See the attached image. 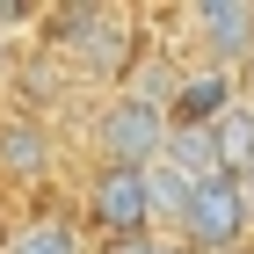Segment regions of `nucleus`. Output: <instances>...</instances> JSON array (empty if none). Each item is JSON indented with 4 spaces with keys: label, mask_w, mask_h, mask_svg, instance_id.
<instances>
[{
    "label": "nucleus",
    "mask_w": 254,
    "mask_h": 254,
    "mask_svg": "<svg viewBox=\"0 0 254 254\" xmlns=\"http://www.w3.org/2000/svg\"><path fill=\"white\" fill-rule=\"evenodd\" d=\"M167 138H175V109L153 102V95H138V87H117L95 109V153L117 160V167H160Z\"/></svg>",
    "instance_id": "f257e3e1"
},
{
    "label": "nucleus",
    "mask_w": 254,
    "mask_h": 254,
    "mask_svg": "<svg viewBox=\"0 0 254 254\" xmlns=\"http://www.w3.org/2000/svg\"><path fill=\"white\" fill-rule=\"evenodd\" d=\"M87 225H95V240L160 233L153 225V167H117V160H102L95 175H87Z\"/></svg>",
    "instance_id": "f03ea898"
},
{
    "label": "nucleus",
    "mask_w": 254,
    "mask_h": 254,
    "mask_svg": "<svg viewBox=\"0 0 254 254\" xmlns=\"http://www.w3.org/2000/svg\"><path fill=\"white\" fill-rule=\"evenodd\" d=\"M254 233V196H247V182L240 175H218V182H203V189L189 196V218H182V247L189 254H233L240 240Z\"/></svg>",
    "instance_id": "7ed1b4c3"
},
{
    "label": "nucleus",
    "mask_w": 254,
    "mask_h": 254,
    "mask_svg": "<svg viewBox=\"0 0 254 254\" xmlns=\"http://www.w3.org/2000/svg\"><path fill=\"white\" fill-rule=\"evenodd\" d=\"M189 37H196V65L247 73L254 65V0H203V7H189Z\"/></svg>",
    "instance_id": "20e7f679"
},
{
    "label": "nucleus",
    "mask_w": 254,
    "mask_h": 254,
    "mask_svg": "<svg viewBox=\"0 0 254 254\" xmlns=\"http://www.w3.org/2000/svg\"><path fill=\"white\" fill-rule=\"evenodd\" d=\"M65 59H73V73H87V80L131 73V59H138V51H131V22H117V15H80Z\"/></svg>",
    "instance_id": "39448f33"
},
{
    "label": "nucleus",
    "mask_w": 254,
    "mask_h": 254,
    "mask_svg": "<svg viewBox=\"0 0 254 254\" xmlns=\"http://www.w3.org/2000/svg\"><path fill=\"white\" fill-rule=\"evenodd\" d=\"M240 87H247L240 73H218V65H182V87H175V124H203V131H211L218 117H233L240 102H247Z\"/></svg>",
    "instance_id": "423d86ee"
},
{
    "label": "nucleus",
    "mask_w": 254,
    "mask_h": 254,
    "mask_svg": "<svg viewBox=\"0 0 254 254\" xmlns=\"http://www.w3.org/2000/svg\"><path fill=\"white\" fill-rule=\"evenodd\" d=\"M51 167H59V145L29 109L0 117V182H44Z\"/></svg>",
    "instance_id": "0eeeda50"
},
{
    "label": "nucleus",
    "mask_w": 254,
    "mask_h": 254,
    "mask_svg": "<svg viewBox=\"0 0 254 254\" xmlns=\"http://www.w3.org/2000/svg\"><path fill=\"white\" fill-rule=\"evenodd\" d=\"M160 167H175L189 189H203V182L225 175V160H218V138L203 131V124H175V138H167V160Z\"/></svg>",
    "instance_id": "6e6552de"
},
{
    "label": "nucleus",
    "mask_w": 254,
    "mask_h": 254,
    "mask_svg": "<svg viewBox=\"0 0 254 254\" xmlns=\"http://www.w3.org/2000/svg\"><path fill=\"white\" fill-rule=\"evenodd\" d=\"M7 254H87V233H80L73 218H22L15 240H7Z\"/></svg>",
    "instance_id": "1a4fd4ad"
},
{
    "label": "nucleus",
    "mask_w": 254,
    "mask_h": 254,
    "mask_svg": "<svg viewBox=\"0 0 254 254\" xmlns=\"http://www.w3.org/2000/svg\"><path fill=\"white\" fill-rule=\"evenodd\" d=\"M211 138H218L225 175H247V167H254V102H240L233 117H218V124H211Z\"/></svg>",
    "instance_id": "9d476101"
},
{
    "label": "nucleus",
    "mask_w": 254,
    "mask_h": 254,
    "mask_svg": "<svg viewBox=\"0 0 254 254\" xmlns=\"http://www.w3.org/2000/svg\"><path fill=\"white\" fill-rule=\"evenodd\" d=\"M167 233H138V240H102V254H160Z\"/></svg>",
    "instance_id": "9b49d317"
},
{
    "label": "nucleus",
    "mask_w": 254,
    "mask_h": 254,
    "mask_svg": "<svg viewBox=\"0 0 254 254\" xmlns=\"http://www.w3.org/2000/svg\"><path fill=\"white\" fill-rule=\"evenodd\" d=\"M7 240H15V218H7V203H0V254H7Z\"/></svg>",
    "instance_id": "f8f14e48"
},
{
    "label": "nucleus",
    "mask_w": 254,
    "mask_h": 254,
    "mask_svg": "<svg viewBox=\"0 0 254 254\" xmlns=\"http://www.w3.org/2000/svg\"><path fill=\"white\" fill-rule=\"evenodd\" d=\"M160 254H189V247H182V240H160Z\"/></svg>",
    "instance_id": "ddd939ff"
},
{
    "label": "nucleus",
    "mask_w": 254,
    "mask_h": 254,
    "mask_svg": "<svg viewBox=\"0 0 254 254\" xmlns=\"http://www.w3.org/2000/svg\"><path fill=\"white\" fill-rule=\"evenodd\" d=\"M240 182H247V196H254V167H247V175H240Z\"/></svg>",
    "instance_id": "4468645a"
}]
</instances>
